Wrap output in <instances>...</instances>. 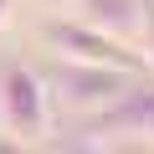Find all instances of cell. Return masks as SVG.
<instances>
[{
  "label": "cell",
  "mask_w": 154,
  "mask_h": 154,
  "mask_svg": "<svg viewBox=\"0 0 154 154\" xmlns=\"http://www.w3.org/2000/svg\"><path fill=\"white\" fill-rule=\"evenodd\" d=\"M0 123H5V113H0Z\"/></svg>",
  "instance_id": "7a4b0ae2"
},
{
  "label": "cell",
  "mask_w": 154,
  "mask_h": 154,
  "mask_svg": "<svg viewBox=\"0 0 154 154\" xmlns=\"http://www.w3.org/2000/svg\"><path fill=\"white\" fill-rule=\"evenodd\" d=\"M0 113H5V123L21 128V134H36L41 128V82L26 67H11L5 72V82H0Z\"/></svg>",
  "instance_id": "6da1fadb"
}]
</instances>
